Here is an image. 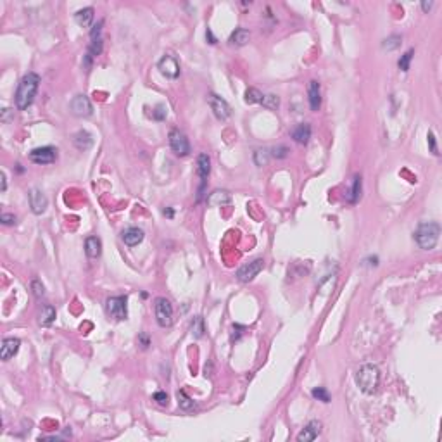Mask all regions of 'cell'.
<instances>
[{"label":"cell","mask_w":442,"mask_h":442,"mask_svg":"<svg viewBox=\"0 0 442 442\" xmlns=\"http://www.w3.org/2000/svg\"><path fill=\"white\" fill-rule=\"evenodd\" d=\"M38 87H40V76L37 73H28L21 78L18 90H16V106L19 111L28 109L33 104Z\"/></svg>","instance_id":"1"},{"label":"cell","mask_w":442,"mask_h":442,"mask_svg":"<svg viewBox=\"0 0 442 442\" xmlns=\"http://www.w3.org/2000/svg\"><path fill=\"white\" fill-rule=\"evenodd\" d=\"M439 235H441V225L437 221H428V223L418 225L413 237H415V242L418 244L420 249L430 250L437 246Z\"/></svg>","instance_id":"2"},{"label":"cell","mask_w":442,"mask_h":442,"mask_svg":"<svg viewBox=\"0 0 442 442\" xmlns=\"http://www.w3.org/2000/svg\"><path fill=\"white\" fill-rule=\"evenodd\" d=\"M356 385L365 394H375L380 385V370L375 365H363L356 371Z\"/></svg>","instance_id":"3"},{"label":"cell","mask_w":442,"mask_h":442,"mask_svg":"<svg viewBox=\"0 0 442 442\" xmlns=\"http://www.w3.org/2000/svg\"><path fill=\"white\" fill-rule=\"evenodd\" d=\"M154 311H155V321H157L159 327H171L173 323V306L168 301L166 297H157L154 304Z\"/></svg>","instance_id":"4"},{"label":"cell","mask_w":442,"mask_h":442,"mask_svg":"<svg viewBox=\"0 0 442 442\" xmlns=\"http://www.w3.org/2000/svg\"><path fill=\"white\" fill-rule=\"evenodd\" d=\"M170 147L178 157H185L190 154V142L182 130L173 128L170 132Z\"/></svg>","instance_id":"5"},{"label":"cell","mask_w":442,"mask_h":442,"mask_svg":"<svg viewBox=\"0 0 442 442\" xmlns=\"http://www.w3.org/2000/svg\"><path fill=\"white\" fill-rule=\"evenodd\" d=\"M208 102H209V107H211L212 114H214V116L218 117L219 121H227L228 117L231 116V107H230V104H228L227 100H225V98L219 97V95L209 94Z\"/></svg>","instance_id":"6"},{"label":"cell","mask_w":442,"mask_h":442,"mask_svg":"<svg viewBox=\"0 0 442 442\" xmlns=\"http://www.w3.org/2000/svg\"><path fill=\"white\" fill-rule=\"evenodd\" d=\"M106 311L114 320H126V314H128V311H126V297H123V295L109 297L106 301Z\"/></svg>","instance_id":"7"},{"label":"cell","mask_w":442,"mask_h":442,"mask_svg":"<svg viewBox=\"0 0 442 442\" xmlns=\"http://www.w3.org/2000/svg\"><path fill=\"white\" fill-rule=\"evenodd\" d=\"M56 159H57V149L56 147H50V145L33 149V151L30 152V161H31V163L42 164V166L56 163Z\"/></svg>","instance_id":"8"},{"label":"cell","mask_w":442,"mask_h":442,"mask_svg":"<svg viewBox=\"0 0 442 442\" xmlns=\"http://www.w3.org/2000/svg\"><path fill=\"white\" fill-rule=\"evenodd\" d=\"M209 173H211V159H209L208 154H200L197 157V174L200 178V189H199L197 200H202V193H204V187L206 182H208Z\"/></svg>","instance_id":"9"},{"label":"cell","mask_w":442,"mask_h":442,"mask_svg":"<svg viewBox=\"0 0 442 442\" xmlns=\"http://www.w3.org/2000/svg\"><path fill=\"white\" fill-rule=\"evenodd\" d=\"M69 107H71V113L78 117H90L94 113V107H92L90 98L87 95H76L69 104Z\"/></svg>","instance_id":"10"},{"label":"cell","mask_w":442,"mask_h":442,"mask_svg":"<svg viewBox=\"0 0 442 442\" xmlns=\"http://www.w3.org/2000/svg\"><path fill=\"white\" fill-rule=\"evenodd\" d=\"M265 268V261L263 259H254L250 261L249 265H244L242 268H238L237 271V278L240 280V282H250V280H254L257 275L261 273V269Z\"/></svg>","instance_id":"11"},{"label":"cell","mask_w":442,"mask_h":442,"mask_svg":"<svg viewBox=\"0 0 442 442\" xmlns=\"http://www.w3.org/2000/svg\"><path fill=\"white\" fill-rule=\"evenodd\" d=\"M28 199H30V208L33 211V214L40 216L47 211V206H49V199L45 197V193L40 189H31L28 193Z\"/></svg>","instance_id":"12"},{"label":"cell","mask_w":442,"mask_h":442,"mask_svg":"<svg viewBox=\"0 0 442 442\" xmlns=\"http://www.w3.org/2000/svg\"><path fill=\"white\" fill-rule=\"evenodd\" d=\"M157 69L161 71V75L166 78H178L180 76V64L173 56H164L161 61L157 62Z\"/></svg>","instance_id":"13"},{"label":"cell","mask_w":442,"mask_h":442,"mask_svg":"<svg viewBox=\"0 0 442 442\" xmlns=\"http://www.w3.org/2000/svg\"><path fill=\"white\" fill-rule=\"evenodd\" d=\"M19 346H21V340L16 339V337L4 339L2 340V347H0V359L2 361H9L11 358H14L19 351Z\"/></svg>","instance_id":"14"},{"label":"cell","mask_w":442,"mask_h":442,"mask_svg":"<svg viewBox=\"0 0 442 442\" xmlns=\"http://www.w3.org/2000/svg\"><path fill=\"white\" fill-rule=\"evenodd\" d=\"M320 432H321V423L316 422V420H313V422H309V423L303 428V432L297 435V441L299 442H311L320 435Z\"/></svg>","instance_id":"15"},{"label":"cell","mask_w":442,"mask_h":442,"mask_svg":"<svg viewBox=\"0 0 442 442\" xmlns=\"http://www.w3.org/2000/svg\"><path fill=\"white\" fill-rule=\"evenodd\" d=\"M307 98H309V107L311 111H318L321 106V92H320V83L316 79H311L307 85Z\"/></svg>","instance_id":"16"},{"label":"cell","mask_w":442,"mask_h":442,"mask_svg":"<svg viewBox=\"0 0 442 442\" xmlns=\"http://www.w3.org/2000/svg\"><path fill=\"white\" fill-rule=\"evenodd\" d=\"M206 200H208V204L212 206V208H223V206L231 202V195L227 190H214V192L209 193V197Z\"/></svg>","instance_id":"17"},{"label":"cell","mask_w":442,"mask_h":442,"mask_svg":"<svg viewBox=\"0 0 442 442\" xmlns=\"http://www.w3.org/2000/svg\"><path fill=\"white\" fill-rule=\"evenodd\" d=\"M121 238L128 247H135L144 240V230H140V228H136V227H132V228H128V230L123 231Z\"/></svg>","instance_id":"18"},{"label":"cell","mask_w":442,"mask_h":442,"mask_svg":"<svg viewBox=\"0 0 442 442\" xmlns=\"http://www.w3.org/2000/svg\"><path fill=\"white\" fill-rule=\"evenodd\" d=\"M290 136L295 140V142H297V144L307 145V142H309V138H311V126L307 125V123H303V125H297L294 130H292Z\"/></svg>","instance_id":"19"},{"label":"cell","mask_w":442,"mask_h":442,"mask_svg":"<svg viewBox=\"0 0 442 442\" xmlns=\"http://www.w3.org/2000/svg\"><path fill=\"white\" fill-rule=\"evenodd\" d=\"M73 142H75L76 149H79V151H88V149L94 145V136H92L87 130H79V132L75 133V136H73Z\"/></svg>","instance_id":"20"},{"label":"cell","mask_w":442,"mask_h":442,"mask_svg":"<svg viewBox=\"0 0 442 442\" xmlns=\"http://www.w3.org/2000/svg\"><path fill=\"white\" fill-rule=\"evenodd\" d=\"M85 252L90 259H97L102 254V242L97 237H88L85 240Z\"/></svg>","instance_id":"21"},{"label":"cell","mask_w":442,"mask_h":442,"mask_svg":"<svg viewBox=\"0 0 442 442\" xmlns=\"http://www.w3.org/2000/svg\"><path fill=\"white\" fill-rule=\"evenodd\" d=\"M249 38H250L249 30H246V28H237V30L230 35V40H228V42L235 47H244L247 42H249Z\"/></svg>","instance_id":"22"},{"label":"cell","mask_w":442,"mask_h":442,"mask_svg":"<svg viewBox=\"0 0 442 442\" xmlns=\"http://www.w3.org/2000/svg\"><path fill=\"white\" fill-rule=\"evenodd\" d=\"M54 320H56V307L50 306V304H45V306L40 309V314H38V321H40V325L43 327H49L54 323Z\"/></svg>","instance_id":"23"},{"label":"cell","mask_w":442,"mask_h":442,"mask_svg":"<svg viewBox=\"0 0 442 442\" xmlns=\"http://www.w3.org/2000/svg\"><path fill=\"white\" fill-rule=\"evenodd\" d=\"M75 21L79 24V26H90L92 21H94V9L92 7H85V9H79L78 12L75 14Z\"/></svg>","instance_id":"24"},{"label":"cell","mask_w":442,"mask_h":442,"mask_svg":"<svg viewBox=\"0 0 442 442\" xmlns=\"http://www.w3.org/2000/svg\"><path fill=\"white\" fill-rule=\"evenodd\" d=\"M359 197H361V176H359V174H356L351 190H349L347 200L351 202V204H356V202L359 200Z\"/></svg>","instance_id":"25"},{"label":"cell","mask_w":442,"mask_h":442,"mask_svg":"<svg viewBox=\"0 0 442 442\" xmlns=\"http://www.w3.org/2000/svg\"><path fill=\"white\" fill-rule=\"evenodd\" d=\"M176 399H178V406L182 409H185V411H190V409L195 408V403H193L192 399H190L189 396H187L185 390H178L176 392Z\"/></svg>","instance_id":"26"},{"label":"cell","mask_w":442,"mask_h":442,"mask_svg":"<svg viewBox=\"0 0 442 442\" xmlns=\"http://www.w3.org/2000/svg\"><path fill=\"white\" fill-rule=\"evenodd\" d=\"M269 157H271V154H269V151H266V149H257V151H254V163H256V166H266Z\"/></svg>","instance_id":"27"},{"label":"cell","mask_w":442,"mask_h":442,"mask_svg":"<svg viewBox=\"0 0 442 442\" xmlns=\"http://www.w3.org/2000/svg\"><path fill=\"white\" fill-rule=\"evenodd\" d=\"M263 94L257 88H247L246 90V102L247 104H261Z\"/></svg>","instance_id":"28"},{"label":"cell","mask_w":442,"mask_h":442,"mask_svg":"<svg viewBox=\"0 0 442 442\" xmlns=\"http://www.w3.org/2000/svg\"><path fill=\"white\" fill-rule=\"evenodd\" d=\"M261 106L266 107V109H276L280 106V98L273 94L263 95V100H261Z\"/></svg>","instance_id":"29"},{"label":"cell","mask_w":442,"mask_h":442,"mask_svg":"<svg viewBox=\"0 0 442 442\" xmlns=\"http://www.w3.org/2000/svg\"><path fill=\"white\" fill-rule=\"evenodd\" d=\"M192 333L195 339H200V337L204 335V321H202V318L200 316H195L192 321Z\"/></svg>","instance_id":"30"},{"label":"cell","mask_w":442,"mask_h":442,"mask_svg":"<svg viewBox=\"0 0 442 442\" xmlns=\"http://www.w3.org/2000/svg\"><path fill=\"white\" fill-rule=\"evenodd\" d=\"M311 396H313L314 399L321 401V403H330V394L325 387H314V389L311 390Z\"/></svg>","instance_id":"31"},{"label":"cell","mask_w":442,"mask_h":442,"mask_svg":"<svg viewBox=\"0 0 442 442\" xmlns=\"http://www.w3.org/2000/svg\"><path fill=\"white\" fill-rule=\"evenodd\" d=\"M401 45V37H397V35H392V37H389V38H385L384 40V43H382V49L384 50H396L397 47Z\"/></svg>","instance_id":"32"},{"label":"cell","mask_w":442,"mask_h":442,"mask_svg":"<svg viewBox=\"0 0 442 442\" xmlns=\"http://www.w3.org/2000/svg\"><path fill=\"white\" fill-rule=\"evenodd\" d=\"M102 47H104L102 37H100V38H94V40H92V43H90V47H88V52L87 54H90L92 57L100 56V52H102Z\"/></svg>","instance_id":"33"},{"label":"cell","mask_w":442,"mask_h":442,"mask_svg":"<svg viewBox=\"0 0 442 442\" xmlns=\"http://www.w3.org/2000/svg\"><path fill=\"white\" fill-rule=\"evenodd\" d=\"M413 54H415V50L409 49L404 56H401L399 62H397V66H399L401 71H408L409 69V62H411V59H413Z\"/></svg>","instance_id":"34"},{"label":"cell","mask_w":442,"mask_h":442,"mask_svg":"<svg viewBox=\"0 0 442 442\" xmlns=\"http://www.w3.org/2000/svg\"><path fill=\"white\" fill-rule=\"evenodd\" d=\"M31 292H33V295L37 299H42L43 295H45V287L42 285V282L33 280V282H31Z\"/></svg>","instance_id":"35"},{"label":"cell","mask_w":442,"mask_h":442,"mask_svg":"<svg viewBox=\"0 0 442 442\" xmlns=\"http://www.w3.org/2000/svg\"><path fill=\"white\" fill-rule=\"evenodd\" d=\"M269 154H271L273 157H276V159H285L288 155V149L285 147V145H276V147L271 149Z\"/></svg>","instance_id":"36"},{"label":"cell","mask_w":442,"mask_h":442,"mask_svg":"<svg viewBox=\"0 0 442 442\" xmlns=\"http://www.w3.org/2000/svg\"><path fill=\"white\" fill-rule=\"evenodd\" d=\"M152 116H154V119H157V121H163V119H166V107H164V106H157Z\"/></svg>","instance_id":"37"},{"label":"cell","mask_w":442,"mask_h":442,"mask_svg":"<svg viewBox=\"0 0 442 442\" xmlns=\"http://www.w3.org/2000/svg\"><path fill=\"white\" fill-rule=\"evenodd\" d=\"M154 401L157 403V404H161V406H168V394L166 392H155L154 394Z\"/></svg>","instance_id":"38"},{"label":"cell","mask_w":442,"mask_h":442,"mask_svg":"<svg viewBox=\"0 0 442 442\" xmlns=\"http://www.w3.org/2000/svg\"><path fill=\"white\" fill-rule=\"evenodd\" d=\"M102 26H104V21H98L97 24H94V28L90 30L92 40H94V38H100V31H102Z\"/></svg>","instance_id":"39"},{"label":"cell","mask_w":442,"mask_h":442,"mask_svg":"<svg viewBox=\"0 0 442 442\" xmlns=\"http://www.w3.org/2000/svg\"><path fill=\"white\" fill-rule=\"evenodd\" d=\"M0 221L4 225H14L16 223V216L14 214H7V212H4V214L0 216Z\"/></svg>","instance_id":"40"},{"label":"cell","mask_w":442,"mask_h":442,"mask_svg":"<svg viewBox=\"0 0 442 442\" xmlns=\"http://www.w3.org/2000/svg\"><path fill=\"white\" fill-rule=\"evenodd\" d=\"M428 144H430V151L434 152L435 155H437L439 152H437V145H435V135H434V132H428Z\"/></svg>","instance_id":"41"},{"label":"cell","mask_w":442,"mask_h":442,"mask_svg":"<svg viewBox=\"0 0 442 442\" xmlns=\"http://www.w3.org/2000/svg\"><path fill=\"white\" fill-rule=\"evenodd\" d=\"M12 113V109H4V113H2V121L7 123L9 121V114Z\"/></svg>","instance_id":"42"},{"label":"cell","mask_w":442,"mask_h":442,"mask_svg":"<svg viewBox=\"0 0 442 442\" xmlns=\"http://www.w3.org/2000/svg\"><path fill=\"white\" fill-rule=\"evenodd\" d=\"M432 5H434V4H432V2H422V9H423L425 12H428V11H430V9H432Z\"/></svg>","instance_id":"43"},{"label":"cell","mask_w":442,"mask_h":442,"mask_svg":"<svg viewBox=\"0 0 442 442\" xmlns=\"http://www.w3.org/2000/svg\"><path fill=\"white\" fill-rule=\"evenodd\" d=\"M0 178H2V192H5V189H7V180H5V173L0 174Z\"/></svg>","instance_id":"44"},{"label":"cell","mask_w":442,"mask_h":442,"mask_svg":"<svg viewBox=\"0 0 442 442\" xmlns=\"http://www.w3.org/2000/svg\"><path fill=\"white\" fill-rule=\"evenodd\" d=\"M206 37L209 38V43H216V38L212 37V33H211V30H208L206 31Z\"/></svg>","instance_id":"45"},{"label":"cell","mask_w":442,"mask_h":442,"mask_svg":"<svg viewBox=\"0 0 442 442\" xmlns=\"http://www.w3.org/2000/svg\"><path fill=\"white\" fill-rule=\"evenodd\" d=\"M140 342L144 344V347H147L149 346V339H147V335H140Z\"/></svg>","instance_id":"46"},{"label":"cell","mask_w":442,"mask_h":442,"mask_svg":"<svg viewBox=\"0 0 442 442\" xmlns=\"http://www.w3.org/2000/svg\"><path fill=\"white\" fill-rule=\"evenodd\" d=\"M163 214L168 216V218H173V209H164Z\"/></svg>","instance_id":"47"}]
</instances>
